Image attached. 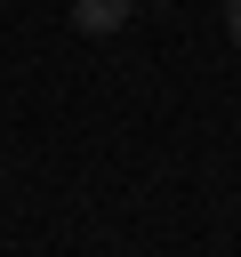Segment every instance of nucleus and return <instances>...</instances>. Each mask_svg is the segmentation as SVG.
Instances as JSON below:
<instances>
[{"mask_svg": "<svg viewBox=\"0 0 241 257\" xmlns=\"http://www.w3.org/2000/svg\"><path fill=\"white\" fill-rule=\"evenodd\" d=\"M137 8H145V0H72V24H80V32H120Z\"/></svg>", "mask_w": 241, "mask_h": 257, "instance_id": "obj_1", "label": "nucleus"}, {"mask_svg": "<svg viewBox=\"0 0 241 257\" xmlns=\"http://www.w3.org/2000/svg\"><path fill=\"white\" fill-rule=\"evenodd\" d=\"M225 32H233V48H241V0H225Z\"/></svg>", "mask_w": 241, "mask_h": 257, "instance_id": "obj_2", "label": "nucleus"}, {"mask_svg": "<svg viewBox=\"0 0 241 257\" xmlns=\"http://www.w3.org/2000/svg\"><path fill=\"white\" fill-rule=\"evenodd\" d=\"M145 8H161V0H145Z\"/></svg>", "mask_w": 241, "mask_h": 257, "instance_id": "obj_3", "label": "nucleus"}]
</instances>
